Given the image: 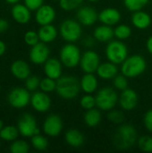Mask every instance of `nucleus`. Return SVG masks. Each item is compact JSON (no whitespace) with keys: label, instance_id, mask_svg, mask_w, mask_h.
<instances>
[{"label":"nucleus","instance_id":"f257e3e1","mask_svg":"<svg viewBox=\"0 0 152 153\" xmlns=\"http://www.w3.org/2000/svg\"><path fill=\"white\" fill-rule=\"evenodd\" d=\"M137 142V132L131 125L120 126L114 134L113 143L118 150H128Z\"/></svg>","mask_w":152,"mask_h":153},{"label":"nucleus","instance_id":"f03ea898","mask_svg":"<svg viewBox=\"0 0 152 153\" xmlns=\"http://www.w3.org/2000/svg\"><path fill=\"white\" fill-rule=\"evenodd\" d=\"M81 91L80 81L73 76H61L56 80V91L64 100L75 99Z\"/></svg>","mask_w":152,"mask_h":153},{"label":"nucleus","instance_id":"7ed1b4c3","mask_svg":"<svg viewBox=\"0 0 152 153\" xmlns=\"http://www.w3.org/2000/svg\"><path fill=\"white\" fill-rule=\"evenodd\" d=\"M146 61L140 55H133L127 57L121 66V71L124 75L128 78H135L141 75L146 69Z\"/></svg>","mask_w":152,"mask_h":153},{"label":"nucleus","instance_id":"20e7f679","mask_svg":"<svg viewBox=\"0 0 152 153\" xmlns=\"http://www.w3.org/2000/svg\"><path fill=\"white\" fill-rule=\"evenodd\" d=\"M106 56L110 62L116 65L122 64L128 57L127 47L120 40L110 41L106 48Z\"/></svg>","mask_w":152,"mask_h":153},{"label":"nucleus","instance_id":"39448f33","mask_svg":"<svg viewBox=\"0 0 152 153\" xmlns=\"http://www.w3.org/2000/svg\"><path fill=\"white\" fill-rule=\"evenodd\" d=\"M95 98L96 106L99 108V109L103 111L113 109L118 100L116 91L109 87H104L99 90Z\"/></svg>","mask_w":152,"mask_h":153},{"label":"nucleus","instance_id":"423d86ee","mask_svg":"<svg viewBox=\"0 0 152 153\" xmlns=\"http://www.w3.org/2000/svg\"><path fill=\"white\" fill-rule=\"evenodd\" d=\"M82 55L79 48L73 44H66L60 50V60L67 68H74L80 64Z\"/></svg>","mask_w":152,"mask_h":153},{"label":"nucleus","instance_id":"0eeeda50","mask_svg":"<svg viewBox=\"0 0 152 153\" xmlns=\"http://www.w3.org/2000/svg\"><path fill=\"white\" fill-rule=\"evenodd\" d=\"M60 35L65 41L75 42L82 36V27L79 22L67 19L61 23Z\"/></svg>","mask_w":152,"mask_h":153},{"label":"nucleus","instance_id":"6e6552de","mask_svg":"<svg viewBox=\"0 0 152 153\" xmlns=\"http://www.w3.org/2000/svg\"><path fill=\"white\" fill-rule=\"evenodd\" d=\"M26 88H13L8 94V103L14 108H22L30 103L31 95Z\"/></svg>","mask_w":152,"mask_h":153},{"label":"nucleus","instance_id":"1a4fd4ad","mask_svg":"<svg viewBox=\"0 0 152 153\" xmlns=\"http://www.w3.org/2000/svg\"><path fill=\"white\" fill-rule=\"evenodd\" d=\"M17 127L19 133L23 137H32L35 134H39V129L37 125V121L30 114H24L18 120Z\"/></svg>","mask_w":152,"mask_h":153},{"label":"nucleus","instance_id":"9d476101","mask_svg":"<svg viewBox=\"0 0 152 153\" xmlns=\"http://www.w3.org/2000/svg\"><path fill=\"white\" fill-rule=\"evenodd\" d=\"M99 65V56L93 50L85 51L80 60L81 68L85 74H93L97 72Z\"/></svg>","mask_w":152,"mask_h":153},{"label":"nucleus","instance_id":"9b49d317","mask_svg":"<svg viewBox=\"0 0 152 153\" xmlns=\"http://www.w3.org/2000/svg\"><path fill=\"white\" fill-rule=\"evenodd\" d=\"M63 130V121L58 115H49L44 121L43 131L44 133L51 137H56L61 134Z\"/></svg>","mask_w":152,"mask_h":153},{"label":"nucleus","instance_id":"f8f14e48","mask_svg":"<svg viewBox=\"0 0 152 153\" xmlns=\"http://www.w3.org/2000/svg\"><path fill=\"white\" fill-rule=\"evenodd\" d=\"M49 48L44 42H39L32 46L30 50V60L35 65L44 64L49 56Z\"/></svg>","mask_w":152,"mask_h":153},{"label":"nucleus","instance_id":"ddd939ff","mask_svg":"<svg viewBox=\"0 0 152 153\" xmlns=\"http://www.w3.org/2000/svg\"><path fill=\"white\" fill-rule=\"evenodd\" d=\"M30 104L32 108L40 113L47 112L51 107V99L44 91H37L31 95Z\"/></svg>","mask_w":152,"mask_h":153},{"label":"nucleus","instance_id":"4468645a","mask_svg":"<svg viewBox=\"0 0 152 153\" xmlns=\"http://www.w3.org/2000/svg\"><path fill=\"white\" fill-rule=\"evenodd\" d=\"M56 18V11L49 4H42L39 9L36 10L35 19L36 22L40 25L51 24Z\"/></svg>","mask_w":152,"mask_h":153},{"label":"nucleus","instance_id":"2eb2a0df","mask_svg":"<svg viewBox=\"0 0 152 153\" xmlns=\"http://www.w3.org/2000/svg\"><path fill=\"white\" fill-rule=\"evenodd\" d=\"M76 16L78 22L84 26H91L99 19V14L91 6H82L79 8Z\"/></svg>","mask_w":152,"mask_h":153},{"label":"nucleus","instance_id":"dca6fc26","mask_svg":"<svg viewBox=\"0 0 152 153\" xmlns=\"http://www.w3.org/2000/svg\"><path fill=\"white\" fill-rule=\"evenodd\" d=\"M119 104L124 110L131 111L134 109L138 104V95L136 91L128 88L122 91L119 98Z\"/></svg>","mask_w":152,"mask_h":153},{"label":"nucleus","instance_id":"f3484780","mask_svg":"<svg viewBox=\"0 0 152 153\" xmlns=\"http://www.w3.org/2000/svg\"><path fill=\"white\" fill-rule=\"evenodd\" d=\"M11 14L13 20L20 24H26L30 22L31 14L30 10L25 5L21 4H15L12 10Z\"/></svg>","mask_w":152,"mask_h":153},{"label":"nucleus","instance_id":"a211bd4d","mask_svg":"<svg viewBox=\"0 0 152 153\" xmlns=\"http://www.w3.org/2000/svg\"><path fill=\"white\" fill-rule=\"evenodd\" d=\"M44 73L47 77L57 80L62 75V62L56 58H48L44 63Z\"/></svg>","mask_w":152,"mask_h":153},{"label":"nucleus","instance_id":"6ab92c4d","mask_svg":"<svg viewBox=\"0 0 152 153\" xmlns=\"http://www.w3.org/2000/svg\"><path fill=\"white\" fill-rule=\"evenodd\" d=\"M121 19L120 12L116 8H105L99 13V20L106 25H115L119 22Z\"/></svg>","mask_w":152,"mask_h":153},{"label":"nucleus","instance_id":"aec40b11","mask_svg":"<svg viewBox=\"0 0 152 153\" xmlns=\"http://www.w3.org/2000/svg\"><path fill=\"white\" fill-rule=\"evenodd\" d=\"M10 70L12 74L19 80H26L30 74V68L29 65L22 59L15 60L11 65Z\"/></svg>","mask_w":152,"mask_h":153},{"label":"nucleus","instance_id":"412c9836","mask_svg":"<svg viewBox=\"0 0 152 153\" xmlns=\"http://www.w3.org/2000/svg\"><path fill=\"white\" fill-rule=\"evenodd\" d=\"M97 74L101 79H104V80L114 79V77L117 74L116 65L110 61L100 64L97 69Z\"/></svg>","mask_w":152,"mask_h":153},{"label":"nucleus","instance_id":"4be33fe9","mask_svg":"<svg viewBox=\"0 0 152 153\" xmlns=\"http://www.w3.org/2000/svg\"><path fill=\"white\" fill-rule=\"evenodd\" d=\"M38 34L39 37V40L44 43H49L54 41L57 37V30L55 26L52 24L42 25L39 30Z\"/></svg>","mask_w":152,"mask_h":153},{"label":"nucleus","instance_id":"5701e85b","mask_svg":"<svg viewBox=\"0 0 152 153\" xmlns=\"http://www.w3.org/2000/svg\"><path fill=\"white\" fill-rule=\"evenodd\" d=\"M132 22L134 25V27L144 30L147 29L151 23V18L149 13L143 12V11H136L132 16Z\"/></svg>","mask_w":152,"mask_h":153},{"label":"nucleus","instance_id":"b1692460","mask_svg":"<svg viewBox=\"0 0 152 153\" xmlns=\"http://www.w3.org/2000/svg\"><path fill=\"white\" fill-rule=\"evenodd\" d=\"M65 142L73 148H79L84 143L83 134L77 129H69L65 135Z\"/></svg>","mask_w":152,"mask_h":153},{"label":"nucleus","instance_id":"393cba45","mask_svg":"<svg viewBox=\"0 0 152 153\" xmlns=\"http://www.w3.org/2000/svg\"><path fill=\"white\" fill-rule=\"evenodd\" d=\"M81 89L87 94L93 93L98 88V80L93 74H85L81 81Z\"/></svg>","mask_w":152,"mask_h":153},{"label":"nucleus","instance_id":"a878e982","mask_svg":"<svg viewBox=\"0 0 152 153\" xmlns=\"http://www.w3.org/2000/svg\"><path fill=\"white\" fill-rule=\"evenodd\" d=\"M94 39L99 42H108L110 41L115 36L114 30L109 25H101L95 29L94 30Z\"/></svg>","mask_w":152,"mask_h":153},{"label":"nucleus","instance_id":"bb28decb","mask_svg":"<svg viewBox=\"0 0 152 153\" xmlns=\"http://www.w3.org/2000/svg\"><path fill=\"white\" fill-rule=\"evenodd\" d=\"M101 117H101L100 111L93 108L88 109L85 112L83 119H84V123L89 127H96L99 125L101 121Z\"/></svg>","mask_w":152,"mask_h":153},{"label":"nucleus","instance_id":"cd10ccee","mask_svg":"<svg viewBox=\"0 0 152 153\" xmlns=\"http://www.w3.org/2000/svg\"><path fill=\"white\" fill-rule=\"evenodd\" d=\"M19 134L18 127L13 126H6L0 131V138L6 142H13L17 139Z\"/></svg>","mask_w":152,"mask_h":153},{"label":"nucleus","instance_id":"c85d7f7f","mask_svg":"<svg viewBox=\"0 0 152 153\" xmlns=\"http://www.w3.org/2000/svg\"><path fill=\"white\" fill-rule=\"evenodd\" d=\"M30 143L33 146L34 149H36L37 151H45L47 146H48V142L47 140L46 137H44L43 135L38 134L33 135L32 137H30Z\"/></svg>","mask_w":152,"mask_h":153},{"label":"nucleus","instance_id":"c756f323","mask_svg":"<svg viewBox=\"0 0 152 153\" xmlns=\"http://www.w3.org/2000/svg\"><path fill=\"white\" fill-rule=\"evenodd\" d=\"M150 0H124L125 6L131 12L142 10L148 4Z\"/></svg>","mask_w":152,"mask_h":153},{"label":"nucleus","instance_id":"7c9ffc66","mask_svg":"<svg viewBox=\"0 0 152 153\" xmlns=\"http://www.w3.org/2000/svg\"><path fill=\"white\" fill-rule=\"evenodd\" d=\"M114 33H115V36L118 39L124 40V39H128L131 36L132 30L126 24H120V25H118V26L116 27V29L114 30Z\"/></svg>","mask_w":152,"mask_h":153},{"label":"nucleus","instance_id":"2f4dec72","mask_svg":"<svg viewBox=\"0 0 152 153\" xmlns=\"http://www.w3.org/2000/svg\"><path fill=\"white\" fill-rule=\"evenodd\" d=\"M9 150L12 153H27L30 151V146L25 141L14 140L10 145Z\"/></svg>","mask_w":152,"mask_h":153},{"label":"nucleus","instance_id":"473e14b6","mask_svg":"<svg viewBox=\"0 0 152 153\" xmlns=\"http://www.w3.org/2000/svg\"><path fill=\"white\" fill-rule=\"evenodd\" d=\"M39 88L44 92H47V93L52 92V91H56V81L52 78L46 77V78L40 80Z\"/></svg>","mask_w":152,"mask_h":153},{"label":"nucleus","instance_id":"72a5a7b5","mask_svg":"<svg viewBox=\"0 0 152 153\" xmlns=\"http://www.w3.org/2000/svg\"><path fill=\"white\" fill-rule=\"evenodd\" d=\"M138 146L142 152H152V137L149 135L142 136L138 139Z\"/></svg>","mask_w":152,"mask_h":153},{"label":"nucleus","instance_id":"f704fd0d","mask_svg":"<svg viewBox=\"0 0 152 153\" xmlns=\"http://www.w3.org/2000/svg\"><path fill=\"white\" fill-rule=\"evenodd\" d=\"M83 0H59L60 7L65 11H72L78 8Z\"/></svg>","mask_w":152,"mask_h":153},{"label":"nucleus","instance_id":"c9c22d12","mask_svg":"<svg viewBox=\"0 0 152 153\" xmlns=\"http://www.w3.org/2000/svg\"><path fill=\"white\" fill-rule=\"evenodd\" d=\"M80 104H81L82 108L86 109V110L93 108L96 106V98H94L91 94L86 93V95H84L81 99Z\"/></svg>","mask_w":152,"mask_h":153},{"label":"nucleus","instance_id":"e433bc0d","mask_svg":"<svg viewBox=\"0 0 152 153\" xmlns=\"http://www.w3.org/2000/svg\"><path fill=\"white\" fill-rule=\"evenodd\" d=\"M126 78L127 77L125 75H124L123 74L120 75H116L113 80L114 86L119 91H124V90L127 89L128 88V81Z\"/></svg>","mask_w":152,"mask_h":153},{"label":"nucleus","instance_id":"4c0bfd02","mask_svg":"<svg viewBox=\"0 0 152 153\" xmlns=\"http://www.w3.org/2000/svg\"><path fill=\"white\" fill-rule=\"evenodd\" d=\"M39 84H40V80L38 76L35 75L29 76L25 80V88L30 91H36L39 87Z\"/></svg>","mask_w":152,"mask_h":153},{"label":"nucleus","instance_id":"58836bf2","mask_svg":"<svg viewBox=\"0 0 152 153\" xmlns=\"http://www.w3.org/2000/svg\"><path fill=\"white\" fill-rule=\"evenodd\" d=\"M39 37L38 32L34 31V30H28L25 34H24V42L32 47L34 45H36L37 43H39Z\"/></svg>","mask_w":152,"mask_h":153},{"label":"nucleus","instance_id":"ea45409f","mask_svg":"<svg viewBox=\"0 0 152 153\" xmlns=\"http://www.w3.org/2000/svg\"><path fill=\"white\" fill-rule=\"evenodd\" d=\"M108 119L116 125H120L123 123L124 119H125V116L123 114V112L119 111V110H112L110 112H108Z\"/></svg>","mask_w":152,"mask_h":153},{"label":"nucleus","instance_id":"a19ab883","mask_svg":"<svg viewBox=\"0 0 152 153\" xmlns=\"http://www.w3.org/2000/svg\"><path fill=\"white\" fill-rule=\"evenodd\" d=\"M44 3V0H24V4L30 10L36 11Z\"/></svg>","mask_w":152,"mask_h":153},{"label":"nucleus","instance_id":"79ce46f5","mask_svg":"<svg viewBox=\"0 0 152 153\" xmlns=\"http://www.w3.org/2000/svg\"><path fill=\"white\" fill-rule=\"evenodd\" d=\"M143 122L146 129L152 133V109H149L144 117H143Z\"/></svg>","mask_w":152,"mask_h":153},{"label":"nucleus","instance_id":"37998d69","mask_svg":"<svg viewBox=\"0 0 152 153\" xmlns=\"http://www.w3.org/2000/svg\"><path fill=\"white\" fill-rule=\"evenodd\" d=\"M8 27H9L8 22L4 19H0V34L5 32L7 30Z\"/></svg>","mask_w":152,"mask_h":153},{"label":"nucleus","instance_id":"c03bdc74","mask_svg":"<svg viewBox=\"0 0 152 153\" xmlns=\"http://www.w3.org/2000/svg\"><path fill=\"white\" fill-rule=\"evenodd\" d=\"M146 46H147V49H148V51H149V52H150V53L152 55V36H151V37L148 39Z\"/></svg>","mask_w":152,"mask_h":153},{"label":"nucleus","instance_id":"a18cd8bd","mask_svg":"<svg viewBox=\"0 0 152 153\" xmlns=\"http://www.w3.org/2000/svg\"><path fill=\"white\" fill-rule=\"evenodd\" d=\"M6 50V46H5V43L3 42L2 40H0V56H3Z\"/></svg>","mask_w":152,"mask_h":153},{"label":"nucleus","instance_id":"49530a36","mask_svg":"<svg viewBox=\"0 0 152 153\" xmlns=\"http://www.w3.org/2000/svg\"><path fill=\"white\" fill-rule=\"evenodd\" d=\"M20 0H5V2H7L8 4H15L19 2Z\"/></svg>","mask_w":152,"mask_h":153},{"label":"nucleus","instance_id":"de8ad7c7","mask_svg":"<svg viewBox=\"0 0 152 153\" xmlns=\"http://www.w3.org/2000/svg\"><path fill=\"white\" fill-rule=\"evenodd\" d=\"M4 128V122L0 119V131Z\"/></svg>","mask_w":152,"mask_h":153},{"label":"nucleus","instance_id":"09e8293b","mask_svg":"<svg viewBox=\"0 0 152 153\" xmlns=\"http://www.w3.org/2000/svg\"><path fill=\"white\" fill-rule=\"evenodd\" d=\"M87 1H90V2H97L99 0H87Z\"/></svg>","mask_w":152,"mask_h":153},{"label":"nucleus","instance_id":"8fccbe9b","mask_svg":"<svg viewBox=\"0 0 152 153\" xmlns=\"http://www.w3.org/2000/svg\"><path fill=\"white\" fill-rule=\"evenodd\" d=\"M0 140H1V138H0Z\"/></svg>","mask_w":152,"mask_h":153}]
</instances>
